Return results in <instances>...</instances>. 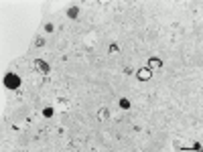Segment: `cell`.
<instances>
[{"mask_svg": "<svg viewBox=\"0 0 203 152\" xmlns=\"http://www.w3.org/2000/svg\"><path fill=\"white\" fill-rule=\"evenodd\" d=\"M43 116L51 118V116H53V108H45V110H43Z\"/></svg>", "mask_w": 203, "mask_h": 152, "instance_id": "obj_8", "label": "cell"}, {"mask_svg": "<svg viewBox=\"0 0 203 152\" xmlns=\"http://www.w3.org/2000/svg\"><path fill=\"white\" fill-rule=\"evenodd\" d=\"M4 87H8V89H18L20 87V77L14 75V73L4 75Z\"/></svg>", "mask_w": 203, "mask_h": 152, "instance_id": "obj_1", "label": "cell"}, {"mask_svg": "<svg viewBox=\"0 0 203 152\" xmlns=\"http://www.w3.org/2000/svg\"><path fill=\"white\" fill-rule=\"evenodd\" d=\"M136 77H138L140 81H148L150 77H152V71H150L148 67H142V69L136 71Z\"/></svg>", "mask_w": 203, "mask_h": 152, "instance_id": "obj_2", "label": "cell"}, {"mask_svg": "<svg viewBox=\"0 0 203 152\" xmlns=\"http://www.w3.org/2000/svg\"><path fill=\"white\" fill-rule=\"evenodd\" d=\"M35 67H37V69H41L43 73H45V75H47L49 71H51V67H49V65L43 61V59H37V61H35Z\"/></svg>", "mask_w": 203, "mask_h": 152, "instance_id": "obj_3", "label": "cell"}, {"mask_svg": "<svg viewBox=\"0 0 203 152\" xmlns=\"http://www.w3.org/2000/svg\"><path fill=\"white\" fill-rule=\"evenodd\" d=\"M118 51H120V47H118V45H116V43H114V45L110 47V53H118Z\"/></svg>", "mask_w": 203, "mask_h": 152, "instance_id": "obj_9", "label": "cell"}, {"mask_svg": "<svg viewBox=\"0 0 203 152\" xmlns=\"http://www.w3.org/2000/svg\"><path fill=\"white\" fill-rule=\"evenodd\" d=\"M77 14H79V8H77V6H71L67 10V16H69V18H77Z\"/></svg>", "mask_w": 203, "mask_h": 152, "instance_id": "obj_5", "label": "cell"}, {"mask_svg": "<svg viewBox=\"0 0 203 152\" xmlns=\"http://www.w3.org/2000/svg\"><path fill=\"white\" fill-rule=\"evenodd\" d=\"M53 24H51V22H47V24H45V31H47V33H53Z\"/></svg>", "mask_w": 203, "mask_h": 152, "instance_id": "obj_10", "label": "cell"}, {"mask_svg": "<svg viewBox=\"0 0 203 152\" xmlns=\"http://www.w3.org/2000/svg\"><path fill=\"white\" fill-rule=\"evenodd\" d=\"M162 67V61L158 59V57H152V59H148V69L152 71V69H161Z\"/></svg>", "mask_w": 203, "mask_h": 152, "instance_id": "obj_4", "label": "cell"}, {"mask_svg": "<svg viewBox=\"0 0 203 152\" xmlns=\"http://www.w3.org/2000/svg\"><path fill=\"white\" fill-rule=\"evenodd\" d=\"M120 108H122V110H128L130 102H128V99H120Z\"/></svg>", "mask_w": 203, "mask_h": 152, "instance_id": "obj_7", "label": "cell"}, {"mask_svg": "<svg viewBox=\"0 0 203 152\" xmlns=\"http://www.w3.org/2000/svg\"><path fill=\"white\" fill-rule=\"evenodd\" d=\"M108 116H110V114H108L106 108H102V110L98 112V120H108Z\"/></svg>", "mask_w": 203, "mask_h": 152, "instance_id": "obj_6", "label": "cell"}]
</instances>
